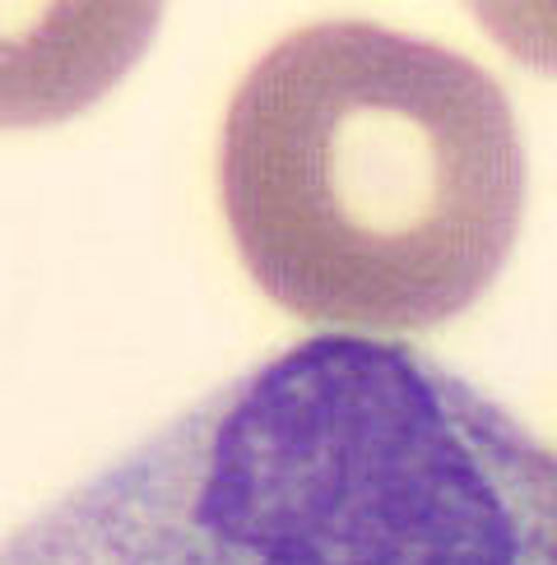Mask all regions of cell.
Listing matches in <instances>:
<instances>
[{"label":"cell","instance_id":"obj_1","mask_svg":"<svg viewBox=\"0 0 557 565\" xmlns=\"http://www.w3.org/2000/svg\"><path fill=\"white\" fill-rule=\"evenodd\" d=\"M0 565H557V455L423 352L316 334L46 505Z\"/></svg>","mask_w":557,"mask_h":565},{"label":"cell","instance_id":"obj_3","mask_svg":"<svg viewBox=\"0 0 557 565\" xmlns=\"http://www.w3.org/2000/svg\"><path fill=\"white\" fill-rule=\"evenodd\" d=\"M154 6H0V126L84 111L149 46Z\"/></svg>","mask_w":557,"mask_h":565},{"label":"cell","instance_id":"obj_2","mask_svg":"<svg viewBox=\"0 0 557 565\" xmlns=\"http://www.w3.org/2000/svg\"><path fill=\"white\" fill-rule=\"evenodd\" d=\"M219 200L242 265L288 316L428 329L502 274L525 145L470 56L339 19L246 70L219 135Z\"/></svg>","mask_w":557,"mask_h":565}]
</instances>
